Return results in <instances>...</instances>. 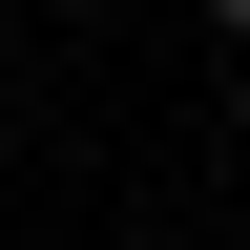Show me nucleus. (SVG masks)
Here are the masks:
<instances>
[{"label": "nucleus", "mask_w": 250, "mask_h": 250, "mask_svg": "<svg viewBox=\"0 0 250 250\" xmlns=\"http://www.w3.org/2000/svg\"><path fill=\"white\" fill-rule=\"evenodd\" d=\"M208 21H229V42H250V0H208Z\"/></svg>", "instance_id": "obj_1"}]
</instances>
